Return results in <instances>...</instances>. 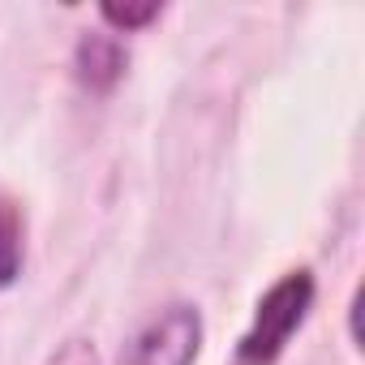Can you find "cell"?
Returning <instances> with one entry per match:
<instances>
[{"mask_svg": "<svg viewBox=\"0 0 365 365\" xmlns=\"http://www.w3.org/2000/svg\"><path fill=\"white\" fill-rule=\"evenodd\" d=\"M318 297V284L305 267L284 271L254 305V318L245 327V335L237 339V365H275L284 356V348L292 344V335L301 331V322L309 318Z\"/></svg>", "mask_w": 365, "mask_h": 365, "instance_id": "cell-1", "label": "cell"}, {"mask_svg": "<svg viewBox=\"0 0 365 365\" xmlns=\"http://www.w3.org/2000/svg\"><path fill=\"white\" fill-rule=\"evenodd\" d=\"M202 352V314L190 301L155 309L120 352V365H194Z\"/></svg>", "mask_w": 365, "mask_h": 365, "instance_id": "cell-2", "label": "cell"}, {"mask_svg": "<svg viewBox=\"0 0 365 365\" xmlns=\"http://www.w3.org/2000/svg\"><path fill=\"white\" fill-rule=\"evenodd\" d=\"M125 65H129V48L112 31H86L73 48V78L91 95L116 91V82L125 78Z\"/></svg>", "mask_w": 365, "mask_h": 365, "instance_id": "cell-3", "label": "cell"}, {"mask_svg": "<svg viewBox=\"0 0 365 365\" xmlns=\"http://www.w3.org/2000/svg\"><path fill=\"white\" fill-rule=\"evenodd\" d=\"M22 267H26V215L9 190H0V292L22 279Z\"/></svg>", "mask_w": 365, "mask_h": 365, "instance_id": "cell-4", "label": "cell"}, {"mask_svg": "<svg viewBox=\"0 0 365 365\" xmlns=\"http://www.w3.org/2000/svg\"><path fill=\"white\" fill-rule=\"evenodd\" d=\"M159 18V5H99V22L112 31V35H133L142 26H150Z\"/></svg>", "mask_w": 365, "mask_h": 365, "instance_id": "cell-5", "label": "cell"}, {"mask_svg": "<svg viewBox=\"0 0 365 365\" xmlns=\"http://www.w3.org/2000/svg\"><path fill=\"white\" fill-rule=\"evenodd\" d=\"M43 365H99L95 339H86V335H69L65 344H56V352H52Z\"/></svg>", "mask_w": 365, "mask_h": 365, "instance_id": "cell-6", "label": "cell"}, {"mask_svg": "<svg viewBox=\"0 0 365 365\" xmlns=\"http://www.w3.org/2000/svg\"><path fill=\"white\" fill-rule=\"evenodd\" d=\"M356 314H361V288H352V301H348V339H352V348H361V331H356Z\"/></svg>", "mask_w": 365, "mask_h": 365, "instance_id": "cell-7", "label": "cell"}]
</instances>
